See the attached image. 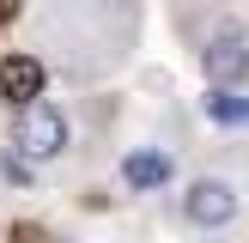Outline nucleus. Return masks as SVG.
Returning a JSON list of instances; mask_svg holds the SVG:
<instances>
[{
	"mask_svg": "<svg viewBox=\"0 0 249 243\" xmlns=\"http://www.w3.org/2000/svg\"><path fill=\"white\" fill-rule=\"evenodd\" d=\"M67 140H73V128H67V116H61L49 97H36V104H24V109H18L12 146H18L31 164H49V158H61V152H67Z\"/></svg>",
	"mask_w": 249,
	"mask_h": 243,
	"instance_id": "nucleus-1",
	"label": "nucleus"
},
{
	"mask_svg": "<svg viewBox=\"0 0 249 243\" xmlns=\"http://www.w3.org/2000/svg\"><path fill=\"white\" fill-rule=\"evenodd\" d=\"M237 213H243V194H237V182H225V176H195L189 189H182V219H189L195 231H225Z\"/></svg>",
	"mask_w": 249,
	"mask_h": 243,
	"instance_id": "nucleus-2",
	"label": "nucleus"
},
{
	"mask_svg": "<svg viewBox=\"0 0 249 243\" xmlns=\"http://www.w3.org/2000/svg\"><path fill=\"white\" fill-rule=\"evenodd\" d=\"M201 73H207L213 85H237L243 73H249V36H243V24H219V31L207 36Z\"/></svg>",
	"mask_w": 249,
	"mask_h": 243,
	"instance_id": "nucleus-3",
	"label": "nucleus"
},
{
	"mask_svg": "<svg viewBox=\"0 0 249 243\" xmlns=\"http://www.w3.org/2000/svg\"><path fill=\"white\" fill-rule=\"evenodd\" d=\"M0 97H6V104H36V97H43V61L36 55H6L0 61Z\"/></svg>",
	"mask_w": 249,
	"mask_h": 243,
	"instance_id": "nucleus-4",
	"label": "nucleus"
},
{
	"mask_svg": "<svg viewBox=\"0 0 249 243\" xmlns=\"http://www.w3.org/2000/svg\"><path fill=\"white\" fill-rule=\"evenodd\" d=\"M170 170H177V164H170L164 152H152V146H140V152L122 158V182H128V189H140V194H146V189H164Z\"/></svg>",
	"mask_w": 249,
	"mask_h": 243,
	"instance_id": "nucleus-5",
	"label": "nucleus"
},
{
	"mask_svg": "<svg viewBox=\"0 0 249 243\" xmlns=\"http://www.w3.org/2000/svg\"><path fill=\"white\" fill-rule=\"evenodd\" d=\"M207 116L237 128V122H249V97H237L231 85H213V91H207Z\"/></svg>",
	"mask_w": 249,
	"mask_h": 243,
	"instance_id": "nucleus-6",
	"label": "nucleus"
},
{
	"mask_svg": "<svg viewBox=\"0 0 249 243\" xmlns=\"http://www.w3.org/2000/svg\"><path fill=\"white\" fill-rule=\"evenodd\" d=\"M0 176H6V182H18V189H31V182H36V164L18 152V146H6V152H0Z\"/></svg>",
	"mask_w": 249,
	"mask_h": 243,
	"instance_id": "nucleus-7",
	"label": "nucleus"
},
{
	"mask_svg": "<svg viewBox=\"0 0 249 243\" xmlns=\"http://www.w3.org/2000/svg\"><path fill=\"white\" fill-rule=\"evenodd\" d=\"M12 243H49V237H43V231H31V225H24V231H12Z\"/></svg>",
	"mask_w": 249,
	"mask_h": 243,
	"instance_id": "nucleus-8",
	"label": "nucleus"
},
{
	"mask_svg": "<svg viewBox=\"0 0 249 243\" xmlns=\"http://www.w3.org/2000/svg\"><path fill=\"white\" fill-rule=\"evenodd\" d=\"M12 12H18V0H0V18H12Z\"/></svg>",
	"mask_w": 249,
	"mask_h": 243,
	"instance_id": "nucleus-9",
	"label": "nucleus"
}]
</instances>
